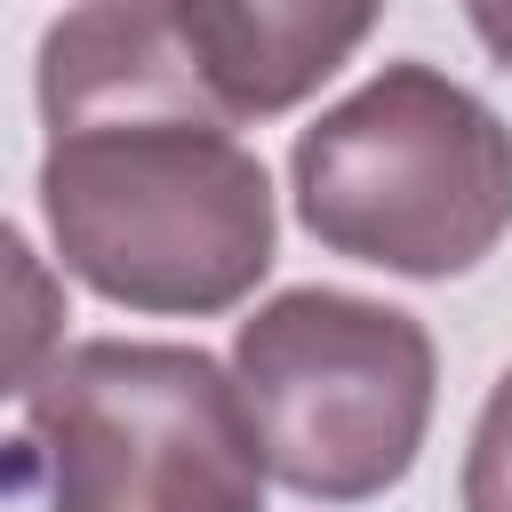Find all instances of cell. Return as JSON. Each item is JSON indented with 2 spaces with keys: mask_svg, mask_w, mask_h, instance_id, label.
Listing matches in <instances>:
<instances>
[{
  "mask_svg": "<svg viewBox=\"0 0 512 512\" xmlns=\"http://www.w3.org/2000/svg\"><path fill=\"white\" fill-rule=\"evenodd\" d=\"M40 216L128 312H232L272 272V176L192 88L160 0H80L40 40Z\"/></svg>",
  "mask_w": 512,
  "mask_h": 512,
  "instance_id": "cell-1",
  "label": "cell"
},
{
  "mask_svg": "<svg viewBox=\"0 0 512 512\" xmlns=\"http://www.w3.org/2000/svg\"><path fill=\"white\" fill-rule=\"evenodd\" d=\"M264 440L200 344H72L24 384L16 488L40 512H264Z\"/></svg>",
  "mask_w": 512,
  "mask_h": 512,
  "instance_id": "cell-2",
  "label": "cell"
},
{
  "mask_svg": "<svg viewBox=\"0 0 512 512\" xmlns=\"http://www.w3.org/2000/svg\"><path fill=\"white\" fill-rule=\"evenodd\" d=\"M296 216L320 248L448 280L512 232V128L432 64H384L288 152Z\"/></svg>",
  "mask_w": 512,
  "mask_h": 512,
  "instance_id": "cell-3",
  "label": "cell"
},
{
  "mask_svg": "<svg viewBox=\"0 0 512 512\" xmlns=\"http://www.w3.org/2000/svg\"><path fill=\"white\" fill-rule=\"evenodd\" d=\"M232 384L272 480L312 504H368L408 480L440 368L416 312L344 288H288L240 320Z\"/></svg>",
  "mask_w": 512,
  "mask_h": 512,
  "instance_id": "cell-4",
  "label": "cell"
},
{
  "mask_svg": "<svg viewBox=\"0 0 512 512\" xmlns=\"http://www.w3.org/2000/svg\"><path fill=\"white\" fill-rule=\"evenodd\" d=\"M192 88L240 128L304 104L352 64L384 0H160Z\"/></svg>",
  "mask_w": 512,
  "mask_h": 512,
  "instance_id": "cell-5",
  "label": "cell"
},
{
  "mask_svg": "<svg viewBox=\"0 0 512 512\" xmlns=\"http://www.w3.org/2000/svg\"><path fill=\"white\" fill-rule=\"evenodd\" d=\"M464 512H512V368L488 384V408L464 448Z\"/></svg>",
  "mask_w": 512,
  "mask_h": 512,
  "instance_id": "cell-6",
  "label": "cell"
},
{
  "mask_svg": "<svg viewBox=\"0 0 512 512\" xmlns=\"http://www.w3.org/2000/svg\"><path fill=\"white\" fill-rule=\"evenodd\" d=\"M464 16H472V32H480V48L512 72V0H464Z\"/></svg>",
  "mask_w": 512,
  "mask_h": 512,
  "instance_id": "cell-7",
  "label": "cell"
}]
</instances>
